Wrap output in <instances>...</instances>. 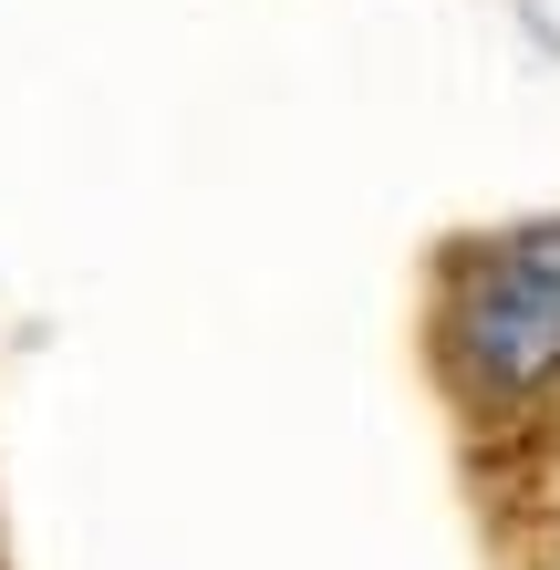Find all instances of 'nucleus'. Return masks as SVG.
<instances>
[{
  "label": "nucleus",
  "instance_id": "obj_1",
  "mask_svg": "<svg viewBox=\"0 0 560 570\" xmlns=\"http://www.w3.org/2000/svg\"><path fill=\"white\" fill-rule=\"evenodd\" d=\"M446 343H456V374H468L478 405H530V394L560 384V228L509 239L488 259L456 301Z\"/></svg>",
  "mask_w": 560,
  "mask_h": 570
}]
</instances>
